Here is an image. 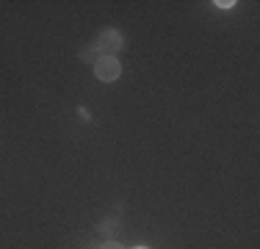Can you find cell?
<instances>
[{
	"label": "cell",
	"instance_id": "cell-1",
	"mask_svg": "<svg viewBox=\"0 0 260 249\" xmlns=\"http://www.w3.org/2000/svg\"><path fill=\"white\" fill-rule=\"evenodd\" d=\"M94 75L103 83H111V80H116L122 75V64L116 61V55H100L94 61Z\"/></svg>",
	"mask_w": 260,
	"mask_h": 249
},
{
	"label": "cell",
	"instance_id": "cell-2",
	"mask_svg": "<svg viewBox=\"0 0 260 249\" xmlns=\"http://www.w3.org/2000/svg\"><path fill=\"white\" fill-rule=\"evenodd\" d=\"M122 42H125V39H122V34H119L116 28H105L103 34L97 36L94 50H97L100 55H114L116 50H122Z\"/></svg>",
	"mask_w": 260,
	"mask_h": 249
},
{
	"label": "cell",
	"instance_id": "cell-3",
	"mask_svg": "<svg viewBox=\"0 0 260 249\" xmlns=\"http://www.w3.org/2000/svg\"><path fill=\"white\" fill-rule=\"evenodd\" d=\"M97 230H100L103 235H111V233L116 230V219H103V222H100V227H97Z\"/></svg>",
	"mask_w": 260,
	"mask_h": 249
},
{
	"label": "cell",
	"instance_id": "cell-4",
	"mask_svg": "<svg viewBox=\"0 0 260 249\" xmlns=\"http://www.w3.org/2000/svg\"><path fill=\"white\" fill-rule=\"evenodd\" d=\"M100 249H125V246H122L119 241H105V244H103Z\"/></svg>",
	"mask_w": 260,
	"mask_h": 249
},
{
	"label": "cell",
	"instance_id": "cell-5",
	"mask_svg": "<svg viewBox=\"0 0 260 249\" xmlns=\"http://www.w3.org/2000/svg\"><path fill=\"white\" fill-rule=\"evenodd\" d=\"M216 6H219V9H233V0H216Z\"/></svg>",
	"mask_w": 260,
	"mask_h": 249
},
{
	"label": "cell",
	"instance_id": "cell-6",
	"mask_svg": "<svg viewBox=\"0 0 260 249\" xmlns=\"http://www.w3.org/2000/svg\"><path fill=\"white\" fill-rule=\"evenodd\" d=\"M136 249H150V246H136Z\"/></svg>",
	"mask_w": 260,
	"mask_h": 249
}]
</instances>
